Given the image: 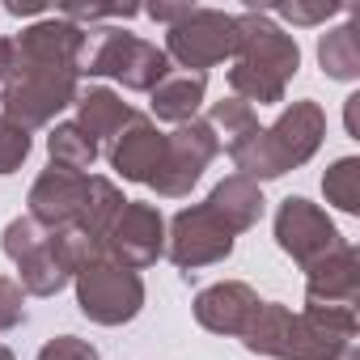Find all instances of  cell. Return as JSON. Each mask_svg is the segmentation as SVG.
<instances>
[{
    "label": "cell",
    "mask_w": 360,
    "mask_h": 360,
    "mask_svg": "<svg viewBox=\"0 0 360 360\" xmlns=\"http://www.w3.org/2000/svg\"><path fill=\"white\" fill-rule=\"evenodd\" d=\"M301 72V47L297 39L276 26L263 9L233 13V68H229V94L246 106H280L288 81Z\"/></svg>",
    "instance_id": "obj_2"
},
{
    "label": "cell",
    "mask_w": 360,
    "mask_h": 360,
    "mask_svg": "<svg viewBox=\"0 0 360 360\" xmlns=\"http://www.w3.org/2000/svg\"><path fill=\"white\" fill-rule=\"evenodd\" d=\"M77 309L98 326H127L144 309V280L140 271L115 263V259H89L77 276Z\"/></svg>",
    "instance_id": "obj_6"
},
{
    "label": "cell",
    "mask_w": 360,
    "mask_h": 360,
    "mask_svg": "<svg viewBox=\"0 0 360 360\" xmlns=\"http://www.w3.org/2000/svg\"><path fill=\"white\" fill-rule=\"evenodd\" d=\"M81 94V68L77 64H51L18 56L9 60V77L0 85V115L13 119L26 131L51 127L56 115H64Z\"/></svg>",
    "instance_id": "obj_4"
},
{
    "label": "cell",
    "mask_w": 360,
    "mask_h": 360,
    "mask_svg": "<svg viewBox=\"0 0 360 360\" xmlns=\"http://www.w3.org/2000/svg\"><path fill=\"white\" fill-rule=\"evenodd\" d=\"M221 140L208 127V119H191V123H178L174 131H165V157L161 169L153 174V191L161 200H183L191 195V187L204 178V169L217 161Z\"/></svg>",
    "instance_id": "obj_9"
},
{
    "label": "cell",
    "mask_w": 360,
    "mask_h": 360,
    "mask_svg": "<svg viewBox=\"0 0 360 360\" xmlns=\"http://www.w3.org/2000/svg\"><path fill=\"white\" fill-rule=\"evenodd\" d=\"M343 242H347V238L335 229V221H330L318 204H309L305 195H288V200L276 208V246H280L301 271H309L314 263H322L326 255H335Z\"/></svg>",
    "instance_id": "obj_10"
},
{
    "label": "cell",
    "mask_w": 360,
    "mask_h": 360,
    "mask_svg": "<svg viewBox=\"0 0 360 360\" xmlns=\"http://www.w3.org/2000/svg\"><path fill=\"white\" fill-rule=\"evenodd\" d=\"M255 309H259V292L242 280H221V284H208L195 292V322L212 335L242 339Z\"/></svg>",
    "instance_id": "obj_14"
},
{
    "label": "cell",
    "mask_w": 360,
    "mask_h": 360,
    "mask_svg": "<svg viewBox=\"0 0 360 360\" xmlns=\"http://www.w3.org/2000/svg\"><path fill=\"white\" fill-rule=\"evenodd\" d=\"M208 127L217 131L221 144H233V140H242L246 131L259 127V115H255V106H246L242 98L229 94V98H221V102L208 106Z\"/></svg>",
    "instance_id": "obj_23"
},
{
    "label": "cell",
    "mask_w": 360,
    "mask_h": 360,
    "mask_svg": "<svg viewBox=\"0 0 360 360\" xmlns=\"http://www.w3.org/2000/svg\"><path fill=\"white\" fill-rule=\"evenodd\" d=\"M140 13H148L153 22H161V26L169 30V26H178V22L191 13V5H148V9H140Z\"/></svg>",
    "instance_id": "obj_28"
},
{
    "label": "cell",
    "mask_w": 360,
    "mask_h": 360,
    "mask_svg": "<svg viewBox=\"0 0 360 360\" xmlns=\"http://www.w3.org/2000/svg\"><path fill=\"white\" fill-rule=\"evenodd\" d=\"M30 131L26 127H18L13 119H5L0 115V178L5 174H13V169H22V161L30 157Z\"/></svg>",
    "instance_id": "obj_24"
},
{
    "label": "cell",
    "mask_w": 360,
    "mask_h": 360,
    "mask_svg": "<svg viewBox=\"0 0 360 360\" xmlns=\"http://www.w3.org/2000/svg\"><path fill=\"white\" fill-rule=\"evenodd\" d=\"M238 233L208 208V204H191V208H178L165 221V259L183 271L195 276L200 267H217L233 255Z\"/></svg>",
    "instance_id": "obj_7"
},
{
    "label": "cell",
    "mask_w": 360,
    "mask_h": 360,
    "mask_svg": "<svg viewBox=\"0 0 360 360\" xmlns=\"http://www.w3.org/2000/svg\"><path fill=\"white\" fill-rule=\"evenodd\" d=\"M123 191H119V183H110L106 174H89V191H85V204H81V217H77V233L89 242V246H98V255H102V242H106V233H110V225H115V217L123 212Z\"/></svg>",
    "instance_id": "obj_19"
},
{
    "label": "cell",
    "mask_w": 360,
    "mask_h": 360,
    "mask_svg": "<svg viewBox=\"0 0 360 360\" xmlns=\"http://www.w3.org/2000/svg\"><path fill=\"white\" fill-rule=\"evenodd\" d=\"M356 22H343L318 39V64L330 81H356L360 77V39Z\"/></svg>",
    "instance_id": "obj_20"
},
{
    "label": "cell",
    "mask_w": 360,
    "mask_h": 360,
    "mask_svg": "<svg viewBox=\"0 0 360 360\" xmlns=\"http://www.w3.org/2000/svg\"><path fill=\"white\" fill-rule=\"evenodd\" d=\"M208 98V77L204 72H169L153 94H148V119L153 123H191L200 119V106Z\"/></svg>",
    "instance_id": "obj_16"
},
{
    "label": "cell",
    "mask_w": 360,
    "mask_h": 360,
    "mask_svg": "<svg viewBox=\"0 0 360 360\" xmlns=\"http://www.w3.org/2000/svg\"><path fill=\"white\" fill-rule=\"evenodd\" d=\"M77 123L89 131V140L106 153L110 148V140L123 131V123L131 119V106L115 94V89H106V85H89V89H81L77 94Z\"/></svg>",
    "instance_id": "obj_18"
},
{
    "label": "cell",
    "mask_w": 360,
    "mask_h": 360,
    "mask_svg": "<svg viewBox=\"0 0 360 360\" xmlns=\"http://www.w3.org/2000/svg\"><path fill=\"white\" fill-rule=\"evenodd\" d=\"M0 360H18V356H13V352H9L5 343H0Z\"/></svg>",
    "instance_id": "obj_32"
},
{
    "label": "cell",
    "mask_w": 360,
    "mask_h": 360,
    "mask_svg": "<svg viewBox=\"0 0 360 360\" xmlns=\"http://www.w3.org/2000/svg\"><path fill=\"white\" fill-rule=\"evenodd\" d=\"M326 140V110L314 98H301L292 106L280 110L276 123L246 131L242 140L225 144L229 161L238 165L242 178L250 183H271V178H284L288 169L305 165Z\"/></svg>",
    "instance_id": "obj_3"
},
{
    "label": "cell",
    "mask_w": 360,
    "mask_h": 360,
    "mask_svg": "<svg viewBox=\"0 0 360 360\" xmlns=\"http://www.w3.org/2000/svg\"><path fill=\"white\" fill-rule=\"evenodd\" d=\"M165 60L178 64L183 72H204L233 60V13L225 9H204L191 5V13L165 30Z\"/></svg>",
    "instance_id": "obj_8"
},
{
    "label": "cell",
    "mask_w": 360,
    "mask_h": 360,
    "mask_svg": "<svg viewBox=\"0 0 360 360\" xmlns=\"http://www.w3.org/2000/svg\"><path fill=\"white\" fill-rule=\"evenodd\" d=\"M5 13H13V18H47L51 9H43V5H18V0H9Z\"/></svg>",
    "instance_id": "obj_30"
},
{
    "label": "cell",
    "mask_w": 360,
    "mask_h": 360,
    "mask_svg": "<svg viewBox=\"0 0 360 360\" xmlns=\"http://www.w3.org/2000/svg\"><path fill=\"white\" fill-rule=\"evenodd\" d=\"M343 123H347V136L360 140V94L347 98V106H343Z\"/></svg>",
    "instance_id": "obj_29"
},
{
    "label": "cell",
    "mask_w": 360,
    "mask_h": 360,
    "mask_svg": "<svg viewBox=\"0 0 360 360\" xmlns=\"http://www.w3.org/2000/svg\"><path fill=\"white\" fill-rule=\"evenodd\" d=\"M9 60H13V43L0 39V85H5V77H9Z\"/></svg>",
    "instance_id": "obj_31"
},
{
    "label": "cell",
    "mask_w": 360,
    "mask_h": 360,
    "mask_svg": "<svg viewBox=\"0 0 360 360\" xmlns=\"http://www.w3.org/2000/svg\"><path fill=\"white\" fill-rule=\"evenodd\" d=\"M85 191H89V174H72V169H60V165H47L34 187L26 195V217L39 221L43 229H72L77 217H81V204H85Z\"/></svg>",
    "instance_id": "obj_12"
},
{
    "label": "cell",
    "mask_w": 360,
    "mask_h": 360,
    "mask_svg": "<svg viewBox=\"0 0 360 360\" xmlns=\"http://www.w3.org/2000/svg\"><path fill=\"white\" fill-rule=\"evenodd\" d=\"M263 13L271 22L280 18V22H292V26H322L330 18H339L343 5H339V0H322V5H276V9H263Z\"/></svg>",
    "instance_id": "obj_25"
},
{
    "label": "cell",
    "mask_w": 360,
    "mask_h": 360,
    "mask_svg": "<svg viewBox=\"0 0 360 360\" xmlns=\"http://www.w3.org/2000/svg\"><path fill=\"white\" fill-rule=\"evenodd\" d=\"M246 352L271 360H360L356 309L343 305H305L288 309L280 301H259L255 318L242 330Z\"/></svg>",
    "instance_id": "obj_1"
},
{
    "label": "cell",
    "mask_w": 360,
    "mask_h": 360,
    "mask_svg": "<svg viewBox=\"0 0 360 360\" xmlns=\"http://www.w3.org/2000/svg\"><path fill=\"white\" fill-rule=\"evenodd\" d=\"M322 195H326V204H335L347 217L360 212V157H339V161L326 165Z\"/></svg>",
    "instance_id": "obj_22"
},
{
    "label": "cell",
    "mask_w": 360,
    "mask_h": 360,
    "mask_svg": "<svg viewBox=\"0 0 360 360\" xmlns=\"http://www.w3.org/2000/svg\"><path fill=\"white\" fill-rule=\"evenodd\" d=\"M47 153H51V165L60 169H72V174H89V165L98 161V144L89 140V131L68 119V123H51V136H47Z\"/></svg>",
    "instance_id": "obj_21"
},
{
    "label": "cell",
    "mask_w": 360,
    "mask_h": 360,
    "mask_svg": "<svg viewBox=\"0 0 360 360\" xmlns=\"http://www.w3.org/2000/svg\"><path fill=\"white\" fill-rule=\"evenodd\" d=\"M233 233H246V229H255L259 225V217H263V208H267V200H263V187L259 183H250V178H242V174H229V178H221V183L208 191V200H204Z\"/></svg>",
    "instance_id": "obj_17"
},
{
    "label": "cell",
    "mask_w": 360,
    "mask_h": 360,
    "mask_svg": "<svg viewBox=\"0 0 360 360\" xmlns=\"http://www.w3.org/2000/svg\"><path fill=\"white\" fill-rule=\"evenodd\" d=\"M34 360H98V347L77 339V335H56V339H47L39 347Z\"/></svg>",
    "instance_id": "obj_27"
},
{
    "label": "cell",
    "mask_w": 360,
    "mask_h": 360,
    "mask_svg": "<svg viewBox=\"0 0 360 360\" xmlns=\"http://www.w3.org/2000/svg\"><path fill=\"white\" fill-rule=\"evenodd\" d=\"M102 255L131 267V271H144L157 259H165V217H161V208L144 204V200H127L123 212L115 217L106 242H102Z\"/></svg>",
    "instance_id": "obj_11"
},
{
    "label": "cell",
    "mask_w": 360,
    "mask_h": 360,
    "mask_svg": "<svg viewBox=\"0 0 360 360\" xmlns=\"http://www.w3.org/2000/svg\"><path fill=\"white\" fill-rule=\"evenodd\" d=\"M356 301H360V259H356V246L343 242L335 255H326L305 271V305L356 309Z\"/></svg>",
    "instance_id": "obj_15"
},
{
    "label": "cell",
    "mask_w": 360,
    "mask_h": 360,
    "mask_svg": "<svg viewBox=\"0 0 360 360\" xmlns=\"http://www.w3.org/2000/svg\"><path fill=\"white\" fill-rule=\"evenodd\" d=\"M26 322V292L13 276H0V335Z\"/></svg>",
    "instance_id": "obj_26"
},
{
    "label": "cell",
    "mask_w": 360,
    "mask_h": 360,
    "mask_svg": "<svg viewBox=\"0 0 360 360\" xmlns=\"http://www.w3.org/2000/svg\"><path fill=\"white\" fill-rule=\"evenodd\" d=\"M169 60L157 43L123 30V26H94L85 30L81 77H110L131 94H153L169 77Z\"/></svg>",
    "instance_id": "obj_5"
},
{
    "label": "cell",
    "mask_w": 360,
    "mask_h": 360,
    "mask_svg": "<svg viewBox=\"0 0 360 360\" xmlns=\"http://www.w3.org/2000/svg\"><path fill=\"white\" fill-rule=\"evenodd\" d=\"M161 157H165V131L144 110H131V119L123 123V131L106 148V161L123 183H144V187L161 169Z\"/></svg>",
    "instance_id": "obj_13"
}]
</instances>
